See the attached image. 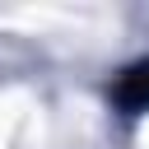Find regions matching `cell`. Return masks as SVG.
Instances as JSON below:
<instances>
[{"mask_svg": "<svg viewBox=\"0 0 149 149\" xmlns=\"http://www.w3.org/2000/svg\"><path fill=\"white\" fill-rule=\"evenodd\" d=\"M116 102H121L126 112H140V107H149V61L130 65V70L116 79Z\"/></svg>", "mask_w": 149, "mask_h": 149, "instance_id": "1", "label": "cell"}]
</instances>
